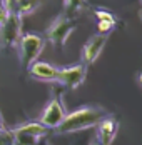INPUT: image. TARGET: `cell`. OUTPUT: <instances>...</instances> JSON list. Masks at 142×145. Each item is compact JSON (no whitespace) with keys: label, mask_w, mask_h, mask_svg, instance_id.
Segmentation results:
<instances>
[{"label":"cell","mask_w":142,"mask_h":145,"mask_svg":"<svg viewBox=\"0 0 142 145\" xmlns=\"http://www.w3.org/2000/svg\"><path fill=\"white\" fill-rule=\"evenodd\" d=\"M40 3L42 0H20L17 3V12L18 15H30L40 7Z\"/></svg>","instance_id":"12"},{"label":"cell","mask_w":142,"mask_h":145,"mask_svg":"<svg viewBox=\"0 0 142 145\" xmlns=\"http://www.w3.org/2000/svg\"><path fill=\"white\" fill-rule=\"evenodd\" d=\"M90 145H100V144L97 142V140H95V138H92V142H90Z\"/></svg>","instance_id":"18"},{"label":"cell","mask_w":142,"mask_h":145,"mask_svg":"<svg viewBox=\"0 0 142 145\" xmlns=\"http://www.w3.org/2000/svg\"><path fill=\"white\" fill-rule=\"evenodd\" d=\"M107 39H109V35H104V33H95V35H92L85 45L82 47V52H80V62L84 63L85 67H89V65H92L99 55L102 54V50H104V47L107 44Z\"/></svg>","instance_id":"8"},{"label":"cell","mask_w":142,"mask_h":145,"mask_svg":"<svg viewBox=\"0 0 142 145\" xmlns=\"http://www.w3.org/2000/svg\"><path fill=\"white\" fill-rule=\"evenodd\" d=\"M49 129L40 122H27L12 129L14 145H37V142L47 135Z\"/></svg>","instance_id":"5"},{"label":"cell","mask_w":142,"mask_h":145,"mask_svg":"<svg viewBox=\"0 0 142 145\" xmlns=\"http://www.w3.org/2000/svg\"><path fill=\"white\" fill-rule=\"evenodd\" d=\"M95 127H97L95 140L100 145H112L114 138L117 137V132H119V120L114 115H105Z\"/></svg>","instance_id":"9"},{"label":"cell","mask_w":142,"mask_h":145,"mask_svg":"<svg viewBox=\"0 0 142 145\" xmlns=\"http://www.w3.org/2000/svg\"><path fill=\"white\" fill-rule=\"evenodd\" d=\"M87 69L84 63H77V65H70V67H64L59 69V75H57V84L62 87L69 88V90H75L84 84L85 77H87Z\"/></svg>","instance_id":"7"},{"label":"cell","mask_w":142,"mask_h":145,"mask_svg":"<svg viewBox=\"0 0 142 145\" xmlns=\"http://www.w3.org/2000/svg\"><path fill=\"white\" fill-rule=\"evenodd\" d=\"M45 42H47L45 37L39 33H22L17 47H18V60L24 69L28 70V67L39 60L45 47Z\"/></svg>","instance_id":"3"},{"label":"cell","mask_w":142,"mask_h":145,"mask_svg":"<svg viewBox=\"0 0 142 145\" xmlns=\"http://www.w3.org/2000/svg\"><path fill=\"white\" fill-rule=\"evenodd\" d=\"M141 7H142V0H141Z\"/></svg>","instance_id":"19"},{"label":"cell","mask_w":142,"mask_h":145,"mask_svg":"<svg viewBox=\"0 0 142 145\" xmlns=\"http://www.w3.org/2000/svg\"><path fill=\"white\" fill-rule=\"evenodd\" d=\"M65 115H67V112H65V107H64L60 93H54L52 99L49 100V103L45 105L39 122L43 127H47L49 130H55L62 123V120L65 118Z\"/></svg>","instance_id":"6"},{"label":"cell","mask_w":142,"mask_h":145,"mask_svg":"<svg viewBox=\"0 0 142 145\" xmlns=\"http://www.w3.org/2000/svg\"><path fill=\"white\" fill-rule=\"evenodd\" d=\"M7 15H9V12H7V8L3 7V3H2V0H0V25L5 22V18H7Z\"/></svg>","instance_id":"16"},{"label":"cell","mask_w":142,"mask_h":145,"mask_svg":"<svg viewBox=\"0 0 142 145\" xmlns=\"http://www.w3.org/2000/svg\"><path fill=\"white\" fill-rule=\"evenodd\" d=\"M28 75L34 80L39 82H45V84H57V75H59V69L47 63V62H34L28 67Z\"/></svg>","instance_id":"10"},{"label":"cell","mask_w":142,"mask_h":145,"mask_svg":"<svg viewBox=\"0 0 142 145\" xmlns=\"http://www.w3.org/2000/svg\"><path fill=\"white\" fill-rule=\"evenodd\" d=\"M105 115H109L105 108L97 105H85L67 114L55 130L57 133H74V132L87 130L90 127H95Z\"/></svg>","instance_id":"1"},{"label":"cell","mask_w":142,"mask_h":145,"mask_svg":"<svg viewBox=\"0 0 142 145\" xmlns=\"http://www.w3.org/2000/svg\"><path fill=\"white\" fill-rule=\"evenodd\" d=\"M22 37V15L9 12L5 22L0 25V50H10L18 45Z\"/></svg>","instance_id":"4"},{"label":"cell","mask_w":142,"mask_h":145,"mask_svg":"<svg viewBox=\"0 0 142 145\" xmlns=\"http://www.w3.org/2000/svg\"><path fill=\"white\" fill-rule=\"evenodd\" d=\"M3 7L7 8V12H17V2L15 0H2ZM18 14V12H17Z\"/></svg>","instance_id":"15"},{"label":"cell","mask_w":142,"mask_h":145,"mask_svg":"<svg viewBox=\"0 0 142 145\" xmlns=\"http://www.w3.org/2000/svg\"><path fill=\"white\" fill-rule=\"evenodd\" d=\"M75 27H77V17H69L65 14L57 15L45 30V40H49L57 48H64Z\"/></svg>","instance_id":"2"},{"label":"cell","mask_w":142,"mask_h":145,"mask_svg":"<svg viewBox=\"0 0 142 145\" xmlns=\"http://www.w3.org/2000/svg\"><path fill=\"white\" fill-rule=\"evenodd\" d=\"M141 80H142V75H141Z\"/></svg>","instance_id":"20"},{"label":"cell","mask_w":142,"mask_h":145,"mask_svg":"<svg viewBox=\"0 0 142 145\" xmlns=\"http://www.w3.org/2000/svg\"><path fill=\"white\" fill-rule=\"evenodd\" d=\"M117 22H110V20H97V29H99V33H104V35H109L114 29H115Z\"/></svg>","instance_id":"13"},{"label":"cell","mask_w":142,"mask_h":145,"mask_svg":"<svg viewBox=\"0 0 142 145\" xmlns=\"http://www.w3.org/2000/svg\"><path fill=\"white\" fill-rule=\"evenodd\" d=\"M95 18L97 20H110V22H117V17L112 12L107 10H95Z\"/></svg>","instance_id":"14"},{"label":"cell","mask_w":142,"mask_h":145,"mask_svg":"<svg viewBox=\"0 0 142 145\" xmlns=\"http://www.w3.org/2000/svg\"><path fill=\"white\" fill-rule=\"evenodd\" d=\"M5 132H7V127H5L3 118H2V115H0V135H2V133H5Z\"/></svg>","instance_id":"17"},{"label":"cell","mask_w":142,"mask_h":145,"mask_svg":"<svg viewBox=\"0 0 142 145\" xmlns=\"http://www.w3.org/2000/svg\"><path fill=\"white\" fill-rule=\"evenodd\" d=\"M87 7V0H64V14L77 17Z\"/></svg>","instance_id":"11"}]
</instances>
